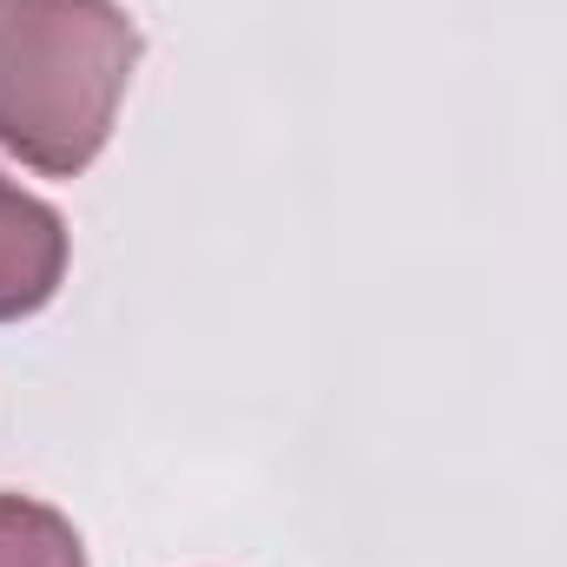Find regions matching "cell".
Wrapping results in <instances>:
<instances>
[{
  "label": "cell",
  "instance_id": "obj_2",
  "mask_svg": "<svg viewBox=\"0 0 567 567\" xmlns=\"http://www.w3.org/2000/svg\"><path fill=\"white\" fill-rule=\"evenodd\" d=\"M66 251V218L13 178H0V323L40 317L60 297Z\"/></svg>",
  "mask_w": 567,
  "mask_h": 567
},
{
  "label": "cell",
  "instance_id": "obj_1",
  "mask_svg": "<svg viewBox=\"0 0 567 567\" xmlns=\"http://www.w3.org/2000/svg\"><path fill=\"white\" fill-rule=\"evenodd\" d=\"M133 66L140 27L120 0H20L0 27V145L47 178H80L113 140Z\"/></svg>",
  "mask_w": 567,
  "mask_h": 567
},
{
  "label": "cell",
  "instance_id": "obj_3",
  "mask_svg": "<svg viewBox=\"0 0 567 567\" xmlns=\"http://www.w3.org/2000/svg\"><path fill=\"white\" fill-rule=\"evenodd\" d=\"M0 567H86L80 528L33 495H0Z\"/></svg>",
  "mask_w": 567,
  "mask_h": 567
},
{
  "label": "cell",
  "instance_id": "obj_4",
  "mask_svg": "<svg viewBox=\"0 0 567 567\" xmlns=\"http://www.w3.org/2000/svg\"><path fill=\"white\" fill-rule=\"evenodd\" d=\"M13 7H20V0H0V27H7V20H13Z\"/></svg>",
  "mask_w": 567,
  "mask_h": 567
}]
</instances>
